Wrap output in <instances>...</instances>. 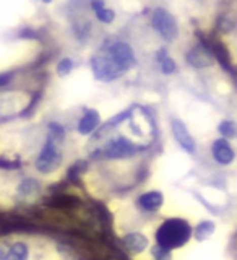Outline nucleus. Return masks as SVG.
<instances>
[{"label":"nucleus","mask_w":237,"mask_h":260,"mask_svg":"<svg viewBox=\"0 0 237 260\" xmlns=\"http://www.w3.org/2000/svg\"><path fill=\"white\" fill-rule=\"evenodd\" d=\"M192 226L187 219L169 218L162 223L156 231V244L161 250H174L185 246L192 238Z\"/></svg>","instance_id":"1"},{"label":"nucleus","mask_w":237,"mask_h":260,"mask_svg":"<svg viewBox=\"0 0 237 260\" xmlns=\"http://www.w3.org/2000/svg\"><path fill=\"white\" fill-rule=\"evenodd\" d=\"M91 69L97 80L101 81H114L125 73V70L112 59L108 49H103L91 59Z\"/></svg>","instance_id":"2"},{"label":"nucleus","mask_w":237,"mask_h":260,"mask_svg":"<svg viewBox=\"0 0 237 260\" xmlns=\"http://www.w3.org/2000/svg\"><path fill=\"white\" fill-rule=\"evenodd\" d=\"M62 159H63V156H62V151L59 148V145L49 137L44 143V146L41 148L39 154H38V158L35 161V166L39 173L51 174L55 169H59V166L62 165Z\"/></svg>","instance_id":"3"},{"label":"nucleus","mask_w":237,"mask_h":260,"mask_svg":"<svg viewBox=\"0 0 237 260\" xmlns=\"http://www.w3.org/2000/svg\"><path fill=\"white\" fill-rule=\"evenodd\" d=\"M151 24L154 31H156L162 39L169 41V43L174 41L179 35V26H177L176 18L162 7L154 8V12L151 15Z\"/></svg>","instance_id":"4"},{"label":"nucleus","mask_w":237,"mask_h":260,"mask_svg":"<svg viewBox=\"0 0 237 260\" xmlns=\"http://www.w3.org/2000/svg\"><path fill=\"white\" fill-rule=\"evenodd\" d=\"M142 150V146L135 145L133 142H130L127 137L120 135L109 140V143L104 146L103 154L108 159H120V158H128L133 156L135 153Z\"/></svg>","instance_id":"5"},{"label":"nucleus","mask_w":237,"mask_h":260,"mask_svg":"<svg viewBox=\"0 0 237 260\" xmlns=\"http://www.w3.org/2000/svg\"><path fill=\"white\" fill-rule=\"evenodd\" d=\"M197 36L200 38L201 43L197 47H193L192 51H189V54H187V62H189L193 69H207L213 63L211 43H208V41L201 35H198V32H197Z\"/></svg>","instance_id":"6"},{"label":"nucleus","mask_w":237,"mask_h":260,"mask_svg":"<svg viewBox=\"0 0 237 260\" xmlns=\"http://www.w3.org/2000/svg\"><path fill=\"white\" fill-rule=\"evenodd\" d=\"M106 49H108L109 54L112 55V59L116 60L125 72L135 65V54L132 51V47H130L127 43L119 41V43H114L112 46L106 47Z\"/></svg>","instance_id":"7"},{"label":"nucleus","mask_w":237,"mask_h":260,"mask_svg":"<svg viewBox=\"0 0 237 260\" xmlns=\"http://www.w3.org/2000/svg\"><path fill=\"white\" fill-rule=\"evenodd\" d=\"M171 128H173L174 138L177 140V143L182 146V148L187 153H193L195 151V140L190 135L189 128L185 127V124L181 119H173L171 120Z\"/></svg>","instance_id":"8"},{"label":"nucleus","mask_w":237,"mask_h":260,"mask_svg":"<svg viewBox=\"0 0 237 260\" xmlns=\"http://www.w3.org/2000/svg\"><path fill=\"white\" fill-rule=\"evenodd\" d=\"M211 153H213L215 161L219 162V165H223V166L231 165L235 158V153L232 150V146L229 142L226 140V138H218V140H215L213 146H211Z\"/></svg>","instance_id":"9"},{"label":"nucleus","mask_w":237,"mask_h":260,"mask_svg":"<svg viewBox=\"0 0 237 260\" xmlns=\"http://www.w3.org/2000/svg\"><path fill=\"white\" fill-rule=\"evenodd\" d=\"M162 203H164V195L159 190H150V192H145L142 193L140 197L137 200V205L140 207L143 211H158Z\"/></svg>","instance_id":"10"},{"label":"nucleus","mask_w":237,"mask_h":260,"mask_svg":"<svg viewBox=\"0 0 237 260\" xmlns=\"http://www.w3.org/2000/svg\"><path fill=\"white\" fill-rule=\"evenodd\" d=\"M122 244H124L127 252L137 255V254H142L143 250H146L150 242H148V238L142 233H128L122 238Z\"/></svg>","instance_id":"11"},{"label":"nucleus","mask_w":237,"mask_h":260,"mask_svg":"<svg viewBox=\"0 0 237 260\" xmlns=\"http://www.w3.org/2000/svg\"><path fill=\"white\" fill-rule=\"evenodd\" d=\"M101 124V116H99V112L94 111V109H88L85 112V116L80 119L78 122V134L81 135H89L91 132H94V130L99 127Z\"/></svg>","instance_id":"12"},{"label":"nucleus","mask_w":237,"mask_h":260,"mask_svg":"<svg viewBox=\"0 0 237 260\" xmlns=\"http://www.w3.org/2000/svg\"><path fill=\"white\" fill-rule=\"evenodd\" d=\"M211 54H213V57H216V59L219 60V63H221L226 70H229L232 73V65H231L229 52H227V49L221 43H216V41L213 43V41H211Z\"/></svg>","instance_id":"13"},{"label":"nucleus","mask_w":237,"mask_h":260,"mask_svg":"<svg viewBox=\"0 0 237 260\" xmlns=\"http://www.w3.org/2000/svg\"><path fill=\"white\" fill-rule=\"evenodd\" d=\"M29 257V247L24 242H15L13 246L8 249L4 260H28Z\"/></svg>","instance_id":"14"},{"label":"nucleus","mask_w":237,"mask_h":260,"mask_svg":"<svg viewBox=\"0 0 237 260\" xmlns=\"http://www.w3.org/2000/svg\"><path fill=\"white\" fill-rule=\"evenodd\" d=\"M158 62H159L161 72L164 73V75H173V73L177 72V63L174 62L173 57L166 52V49H161L158 52Z\"/></svg>","instance_id":"15"},{"label":"nucleus","mask_w":237,"mask_h":260,"mask_svg":"<svg viewBox=\"0 0 237 260\" xmlns=\"http://www.w3.org/2000/svg\"><path fill=\"white\" fill-rule=\"evenodd\" d=\"M18 192L21 197H31V195H36L39 192V184L35 179H24L18 185Z\"/></svg>","instance_id":"16"},{"label":"nucleus","mask_w":237,"mask_h":260,"mask_svg":"<svg viewBox=\"0 0 237 260\" xmlns=\"http://www.w3.org/2000/svg\"><path fill=\"white\" fill-rule=\"evenodd\" d=\"M215 231V223L213 221H201L197 228H195V238L198 241L208 239Z\"/></svg>","instance_id":"17"},{"label":"nucleus","mask_w":237,"mask_h":260,"mask_svg":"<svg viewBox=\"0 0 237 260\" xmlns=\"http://www.w3.org/2000/svg\"><path fill=\"white\" fill-rule=\"evenodd\" d=\"M218 130H219V134L223 135V138H234L235 137V124L232 120H223L221 124H219V127H218Z\"/></svg>","instance_id":"18"},{"label":"nucleus","mask_w":237,"mask_h":260,"mask_svg":"<svg viewBox=\"0 0 237 260\" xmlns=\"http://www.w3.org/2000/svg\"><path fill=\"white\" fill-rule=\"evenodd\" d=\"M49 132H51V137L54 142H62L63 140V137H65V130H63V127L60 125V124H57V122H51L49 124Z\"/></svg>","instance_id":"19"},{"label":"nucleus","mask_w":237,"mask_h":260,"mask_svg":"<svg viewBox=\"0 0 237 260\" xmlns=\"http://www.w3.org/2000/svg\"><path fill=\"white\" fill-rule=\"evenodd\" d=\"M96 16H97V20H99L101 23H106V24H109L114 21V18H116V13H114L111 8L108 7H104L101 8V10H97L96 12Z\"/></svg>","instance_id":"20"},{"label":"nucleus","mask_w":237,"mask_h":260,"mask_svg":"<svg viewBox=\"0 0 237 260\" xmlns=\"http://www.w3.org/2000/svg\"><path fill=\"white\" fill-rule=\"evenodd\" d=\"M72 69H73V60L69 59V57H65V59H62L59 63H57V73H59V77L69 75Z\"/></svg>","instance_id":"21"},{"label":"nucleus","mask_w":237,"mask_h":260,"mask_svg":"<svg viewBox=\"0 0 237 260\" xmlns=\"http://www.w3.org/2000/svg\"><path fill=\"white\" fill-rule=\"evenodd\" d=\"M20 166V161L18 159H7L5 156H0V168H4V169H15V168H18Z\"/></svg>","instance_id":"22"},{"label":"nucleus","mask_w":237,"mask_h":260,"mask_svg":"<svg viewBox=\"0 0 237 260\" xmlns=\"http://www.w3.org/2000/svg\"><path fill=\"white\" fill-rule=\"evenodd\" d=\"M13 73H0V86H5L12 81Z\"/></svg>","instance_id":"23"},{"label":"nucleus","mask_w":237,"mask_h":260,"mask_svg":"<svg viewBox=\"0 0 237 260\" xmlns=\"http://www.w3.org/2000/svg\"><path fill=\"white\" fill-rule=\"evenodd\" d=\"M91 8H93L94 13H96L97 10L104 8V2H103V0H91Z\"/></svg>","instance_id":"24"},{"label":"nucleus","mask_w":237,"mask_h":260,"mask_svg":"<svg viewBox=\"0 0 237 260\" xmlns=\"http://www.w3.org/2000/svg\"><path fill=\"white\" fill-rule=\"evenodd\" d=\"M5 254H7V252H5L2 247H0V260H4V258H5Z\"/></svg>","instance_id":"25"},{"label":"nucleus","mask_w":237,"mask_h":260,"mask_svg":"<svg viewBox=\"0 0 237 260\" xmlns=\"http://www.w3.org/2000/svg\"><path fill=\"white\" fill-rule=\"evenodd\" d=\"M43 2H46V4H51V2H52V0H43Z\"/></svg>","instance_id":"26"}]
</instances>
